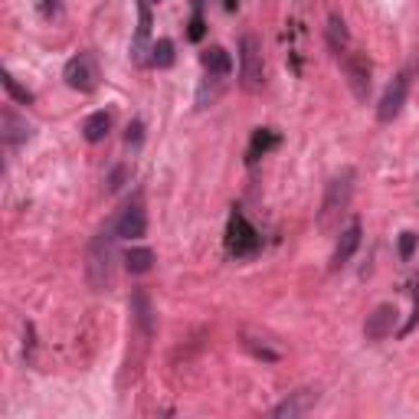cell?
<instances>
[{"label":"cell","instance_id":"cell-1","mask_svg":"<svg viewBox=\"0 0 419 419\" xmlns=\"http://www.w3.org/2000/svg\"><path fill=\"white\" fill-rule=\"evenodd\" d=\"M118 226L115 219L105 229H98L92 243L86 249V282L96 295H105L115 288V276H118Z\"/></svg>","mask_w":419,"mask_h":419},{"label":"cell","instance_id":"cell-2","mask_svg":"<svg viewBox=\"0 0 419 419\" xmlns=\"http://www.w3.org/2000/svg\"><path fill=\"white\" fill-rule=\"evenodd\" d=\"M354 181H357L354 167H344V171H337L328 181L324 200H321V217H318V226L321 229H334V219H341L347 213V207L354 200Z\"/></svg>","mask_w":419,"mask_h":419},{"label":"cell","instance_id":"cell-3","mask_svg":"<svg viewBox=\"0 0 419 419\" xmlns=\"http://www.w3.org/2000/svg\"><path fill=\"white\" fill-rule=\"evenodd\" d=\"M266 82V66H262V43L252 33L239 39V86L246 92H256Z\"/></svg>","mask_w":419,"mask_h":419},{"label":"cell","instance_id":"cell-4","mask_svg":"<svg viewBox=\"0 0 419 419\" xmlns=\"http://www.w3.org/2000/svg\"><path fill=\"white\" fill-rule=\"evenodd\" d=\"M341 69L347 76V86H351L354 98L367 102V96H370V59L363 53H357V49H347L341 56Z\"/></svg>","mask_w":419,"mask_h":419},{"label":"cell","instance_id":"cell-5","mask_svg":"<svg viewBox=\"0 0 419 419\" xmlns=\"http://www.w3.org/2000/svg\"><path fill=\"white\" fill-rule=\"evenodd\" d=\"M69 89H76V92H96L98 89V66L96 59L89 56V53H79L66 63V72H63Z\"/></svg>","mask_w":419,"mask_h":419},{"label":"cell","instance_id":"cell-6","mask_svg":"<svg viewBox=\"0 0 419 419\" xmlns=\"http://www.w3.org/2000/svg\"><path fill=\"white\" fill-rule=\"evenodd\" d=\"M397 324H400V308L393 305V302H383V305H377L370 314H367V321H363V337L377 344V341H383V337H390Z\"/></svg>","mask_w":419,"mask_h":419},{"label":"cell","instance_id":"cell-7","mask_svg":"<svg viewBox=\"0 0 419 419\" xmlns=\"http://www.w3.org/2000/svg\"><path fill=\"white\" fill-rule=\"evenodd\" d=\"M128 308H131V324H134V331L141 334L144 341H151L154 331H157V314H154L151 295H148L144 288H134Z\"/></svg>","mask_w":419,"mask_h":419},{"label":"cell","instance_id":"cell-8","mask_svg":"<svg viewBox=\"0 0 419 419\" xmlns=\"http://www.w3.org/2000/svg\"><path fill=\"white\" fill-rule=\"evenodd\" d=\"M115 226H118V236L122 239H141L144 233H148V210H144L141 197H134V200L115 217Z\"/></svg>","mask_w":419,"mask_h":419},{"label":"cell","instance_id":"cell-9","mask_svg":"<svg viewBox=\"0 0 419 419\" xmlns=\"http://www.w3.org/2000/svg\"><path fill=\"white\" fill-rule=\"evenodd\" d=\"M406 92H410V79H406V76H397L390 86H387L380 105H377V118H380L383 124H390L393 118L403 112V105H406Z\"/></svg>","mask_w":419,"mask_h":419},{"label":"cell","instance_id":"cell-10","mask_svg":"<svg viewBox=\"0 0 419 419\" xmlns=\"http://www.w3.org/2000/svg\"><path fill=\"white\" fill-rule=\"evenodd\" d=\"M0 134H4V144L7 148H20V144H27L33 138V124L27 118H20L10 105L0 108Z\"/></svg>","mask_w":419,"mask_h":419},{"label":"cell","instance_id":"cell-11","mask_svg":"<svg viewBox=\"0 0 419 419\" xmlns=\"http://www.w3.org/2000/svg\"><path fill=\"white\" fill-rule=\"evenodd\" d=\"M318 400H321V393L318 390H295V393H288L285 400L278 403L276 410H272V416L276 419H295V416H305V413H311L314 406H318Z\"/></svg>","mask_w":419,"mask_h":419},{"label":"cell","instance_id":"cell-12","mask_svg":"<svg viewBox=\"0 0 419 419\" xmlns=\"http://www.w3.org/2000/svg\"><path fill=\"white\" fill-rule=\"evenodd\" d=\"M361 239H363V226L354 219L347 229H341V236H337V246L331 252V269H344L347 262L354 259V252L361 249Z\"/></svg>","mask_w":419,"mask_h":419},{"label":"cell","instance_id":"cell-13","mask_svg":"<svg viewBox=\"0 0 419 419\" xmlns=\"http://www.w3.org/2000/svg\"><path fill=\"white\" fill-rule=\"evenodd\" d=\"M148 37H151V10H148V0L138 4V33H134V43H131V63L134 66H144L151 63V46H148Z\"/></svg>","mask_w":419,"mask_h":419},{"label":"cell","instance_id":"cell-14","mask_svg":"<svg viewBox=\"0 0 419 419\" xmlns=\"http://www.w3.org/2000/svg\"><path fill=\"white\" fill-rule=\"evenodd\" d=\"M203 69L210 72V79L223 82V79L233 76V56H229L223 46H210L207 53H203Z\"/></svg>","mask_w":419,"mask_h":419},{"label":"cell","instance_id":"cell-15","mask_svg":"<svg viewBox=\"0 0 419 419\" xmlns=\"http://www.w3.org/2000/svg\"><path fill=\"white\" fill-rule=\"evenodd\" d=\"M108 131H112V115H108V112H92L86 122H82V134H86L89 144L105 141Z\"/></svg>","mask_w":419,"mask_h":419},{"label":"cell","instance_id":"cell-16","mask_svg":"<svg viewBox=\"0 0 419 419\" xmlns=\"http://www.w3.org/2000/svg\"><path fill=\"white\" fill-rule=\"evenodd\" d=\"M328 46H331L334 56H344V53H347V46H351L347 23H344L337 13H331V20H328Z\"/></svg>","mask_w":419,"mask_h":419},{"label":"cell","instance_id":"cell-17","mask_svg":"<svg viewBox=\"0 0 419 419\" xmlns=\"http://www.w3.org/2000/svg\"><path fill=\"white\" fill-rule=\"evenodd\" d=\"M124 269L131 272V276H144V272H151L154 269V252L144 246H134L124 252Z\"/></svg>","mask_w":419,"mask_h":419},{"label":"cell","instance_id":"cell-18","mask_svg":"<svg viewBox=\"0 0 419 419\" xmlns=\"http://www.w3.org/2000/svg\"><path fill=\"white\" fill-rule=\"evenodd\" d=\"M151 66L157 69H171L174 66V39L161 37L151 43Z\"/></svg>","mask_w":419,"mask_h":419},{"label":"cell","instance_id":"cell-19","mask_svg":"<svg viewBox=\"0 0 419 419\" xmlns=\"http://www.w3.org/2000/svg\"><path fill=\"white\" fill-rule=\"evenodd\" d=\"M243 347H246L249 354H256L259 361H269V363H276L278 357H282V351H269L266 344H256V337H249V334H243Z\"/></svg>","mask_w":419,"mask_h":419},{"label":"cell","instance_id":"cell-20","mask_svg":"<svg viewBox=\"0 0 419 419\" xmlns=\"http://www.w3.org/2000/svg\"><path fill=\"white\" fill-rule=\"evenodd\" d=\"M0 79H4V89H7V92H10V96H13V98H17L20 105H30V102H33V96H30L27 89L20 86V82H17V79H13V76H10V72H4V76H0Z\"/></svg>","mask_w":419,"mask_h":419},{"label":"cell","instance_id":"cell-21","mask_svg":"<svg viewBox=\"0 0 419 419\" xmlns=\"http://www.w3.org/2000/svg\"><path fill=\"white\" fill-rule=\"evenodd\" d=\"M416 246H419L416 233H410V229H406V233H400V259H403V262H410V259L416 256Z\"/></svg>","mask_w":419,"mask_h":419},{"label":"cell","instance_id":"cell-22","mask_svg":"<svg viewBox=\"0 0 419 419\" xmlns=\"http://www.w3.org/2000/svg\"><path fill=\"white\" fill-rule=\"evenodd\" d=\"M124 141L131 144V148H138V144L144 141V124H141V122H131V124H128V131H124Z\"/></svg>","mask_w":419,"mask_h":419},{"label":"cell","instance_id":"cell-23","mask_svg":"<svg viewBox=\"0 0 419 419\" xmlns=\"http://www.w3.org/2000/svg\"><path fill=\"white\" fill-rule=\"evenodd\" d=\"M124 177H128V171H124V167H115L112 177H108V193L122 191V181H124Z\"/></svg>","mask_w":419,"mask_h":419}]
</instances>
